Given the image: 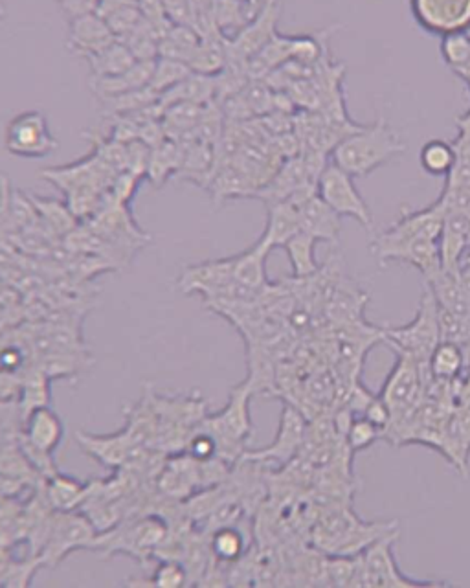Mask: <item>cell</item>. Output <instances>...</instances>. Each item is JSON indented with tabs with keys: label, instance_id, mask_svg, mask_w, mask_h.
<instances>
[{
	"label": "cell",
	"instance_id": "f1b7e54d",
	"mask_svg": "<svg viewBox=\"0 0 470 588\" xmlns=\"http://www.w3.org/2000/svg\"><path fill=\"white\" fill-rule=\"evenodd\" d=\"M98 15L109 24L112 34L122 39L142 21L138 0H100Z\"/></svg>",
	"mask_w": 470,
	"mask_h": 588
},
{
	"label": "cell",
	"instance_id": "7a4b0ae2",
	"mask_svg": "<svg viewBox=\"0 0 470 588\" xmlns=\"http://www.w3.org/2000/svg\"><path fill=\"white\" fill-rule=\"evenodd\" d=\"M406 146L390 124L379 118L370 125H360L344 136L333 149V162L351 177H366L395 157L403 155Z\"/></svg>",
	"mask_w": 470,
	"mask_h": 588
},
{
	"label": "cell",
	"instance_id": "4dcf8cb0",
	"mask_svg": "<svg viewBox=\"0 0 470 588\" xmlns=\"http://www.w3.org/2000/svg\"><path fill=\"white\" fill-rule=\"evenodd\" d=\"M204 107L206 105H195V103H173L164 107L162 125L169 140L188 138L201 122Z\"/></svg>",
	"mask_w": 470,
	"mask_h": 588
},
{
	"label": "cell",
	"instance_id": "6da1fadb",
	"mask_svg": "<svg viewBox=\"0 0 470 588\" xmlns=\"http://www.w3.org/2000/svg\"><path fill=\"white\" fill-rule=\"evenodd\" d=\"M443 210L432 204L425 210L404 212L386 232L371 241V250L381 263L399 261L423 272L426 280L441 271L439 238L443 228Z\"/></svg>",
	"mask_w": 470,
	"mask_h": 588
},
{
	"label": "cell",
	"instance_id": "2e32d148",
	"mask_svg": "<svg viewBox=\"0 0 470 588\" xmlns=\"http://www.w3.org/2000/svg\"><path fill=\"white\" fill-rule=\"evenodd\" d=\"M118 37L112 34L109 24L101 19L98 13L81 15L78 19L68 21V50L76 56H92L101 48L111 45Z\"/></svg>",
	"mask_w": 470,
	"mask_h": 588
},
{
	"label": "cell",
	"instance_id": "ba28073f",
	"mask_svg": "<svg viewBox=\"0 0 470 588\" xmlns=\"http://www.w3.org/2000/svg\"><path fill=\"white\" fill-rule=\"evenodd\" d=\"M353 179L355 177H351L347 171L336 166L335 162H327V166L322 170L318 182H316V193L340 217H351L371 232L373 230V214H371L370 206L357 190Z\"/></svg>",
	"mask_w": 470,
	"mask_h": 588
},
{
	"label": "cell",
	"instance_id": "83f0119b",
	"mask_svg": "<svg viewBox=\"0 0 470 588\" xmlns=\"http://www.w3.org/2000/svg\"><path fill=\"white\" fill-rule=\"evenodd\" d=\"M30 199L34 203L37 215H39V223L41 227L45 228L50 236H57V238H67L70 232H74L78 228V219L70 212L67 203H59L54 199H46V197H35L30 193Z\"/></svg>",
	"mask_w": 470,
	"mask_h": 588
},
{
	"label": "cell",
	"instance_id": "7dc6e473",
	"mask_svg": "<svg viewBox=\"0 0 470 588\" xmlns=\"http://www.w3.org/2000/svg\"><path fill=\"white\" fill-rule=\"evenodd\" d=\"M461 353H463V370H470V339L459 344Z\"/></svg>",
	"mask_w": 470,
	"mask_h": 588
},
{
	"label": "cell",
	"instance_id": "d6a6232c",
	"mask_svg": "<svg viewBox=\"0 0 470 588\" xmlns=\"http://www.w3.org/2000/svg\"><path fill=\"white\" fill-rule=\"evenodd\" d=\"M428 374L434 381L452 383L463 374V353L459 344L441 340L428 361Z\"/></svg>",
	"mask_w": 470,
	"mask_h": 588
},
{
	"label": "cell",
	"instance_id": "d4e9b609",
	"mask_svg": "<svg viewBox=\"0 0 470 588\" xmlns=\"http://www.w3.org/2000/svg\"><path fill=\"white\" fill-rule=\"evenodd\" d=\"M184 146L180 140H164L158 146L151 147L146 177L153 186L160 188L169 181V177L179 175L182 166Z\"/></svg>",
	"mask_w": 470,
	"mask_h": 588
},
{
	"label": "cell",
	"instance_id": "ab89813d",
	"mask_svg": "<svg viewBox=\"0 0 470 588\" xmlns=\"http://www.w3.org/2000/svg\"><path fill=\"white\" fill-rule=\"evenodd\" d=\"M39 566H45L41 555H32L30 559H24V561L12 559V563L0 581V587H28Z\"/></svg>",
	"mask_w": 470,
	"mask_h": 588
},
{
	"label": "cell",
	"instance_id": "f6af8a7d",
	"mask_svg": "<svg viewBox=\"0 0 470 588\" xmlns=\"http://www.w3.org/2000/svg\"><path fill=\"white\" fill-rule=\"evenodd\" d=\"M173 23L190 24V0H162Z\"/></svg>",
	"mask_w": 470,
	"mask_h": 588
},
{
	"label": "cell",
	"instance_id": "7402d4cb",
	"mask_svg": "<svg viewBox=\"0 0 470 588\" xmlns=\"http://www.w3.org/2000/svg\"><path fill=\"white\" fill-rule=\"evenodd\" d=\"M272 252L267 243L258 239L250 249L232 256L234 258V280L243 283L256 291L269 289V276H267V260Z\"/></svg>",
	"mask_w": 470,
	"mask_h": 588
},
{
	"label": "cell",
	"instance_id": "ac0fdd59",
	"mask_svg": "<svg viewBox=\"0 0 470 588\" xmlns=\"http://www.w3.org/2000/svg\"><path fill=\"white\" fill-rule=\"evenodd\" d=\"M202 486L201 462L186 453L169 458L158 478L160 491L169 498H184Z\"/></svg>",
	"mask_w": 470,
	"mask_h": 588
},
{
	"label": "cell",
	"instance_id": "8992f818",
	"mask_svg": "<svg viewBox=\"0 0 470 588\" xmlns=\"http://www.w3.org/2000/svg\"><path fill=\"white\" fill-rule=\"evenodd\" d=\"M100 532L81 511H54L41 550L43 565L56 566L76 550L98 548Z\"/></svg>",
	"mask_w": 470,
	"mask_h": 588
},
{
	"label": "cell",
	"instance_id": "4fadbf2b",
	"mask_svg": "<svg viewBox=\"0 0 470 588\" xmlns=\"http://www.w3.org/2000/svg\"><path fill=\"white\" fill-rule=\"evenodd\" d=\"M280 17L278 0H267L256 17H252L234 37H228V63H247L269 43Z\"/></svg>",
	"mask_w": 470,
	"mask_h": 588
},
{
	"label": "cell",
	"instance_id": "3957f363",
	"mask_svg": "<svg viewBox=\"0 0 470 588\" xmlns=\"http://www.w3.org/2000/svg\"><path fill=\"white\" fill-rule=\"evenodd\" d=\"M250 381H243L232 388L228 403L223 410L206 416L201 423L202 429L208 430L217 441V458L228 465L243 458V447L254 432L250 416V399L254 394Z\"/></svg>",
	"mask_w": 470,
	"mask_h": 588
},
{
	"label": "cell",
	"instance_id": "9a60e30c",
	"mask_svg": "<svg viewBox=\"0 0 470 588\" xmlns=\"http://www.w3.org/2000/svg\"><path fill=\"white\" fill-rule=\"evenodd\" d=\"M439 454L467 475L470 456V405H456L450 410L441 436Z\"/></svg>",
	"mask_w": 470,
	"mask_h": 588
},
{
	"label": "cell",
	"instance_id": "4316f807",
	"mask_svg": "<svg viewBox=\"0 0 470 588\" xmlns=\"http://www.w3.org/2000/svg\"><path fill=\"white\" fill-rule=\"evenodd\" d=\"M85 61L89 63L90 78H107L133 67L136 57L122 39H116L111 45L101 48L100 52L85 57Z\"/></svg>",
	"mask_w": 470,
	"mask_h": 588
},
{
	"label": "cell",
	"instance_id": "484cf974",
	"mask_svg": "<svg viewBox=\"0 0 470 588\" xmlns=\"http://www.w3.org/2000/svg\"><path fill=\"white\" fill-rule=\"evenodd\" d=\"M160 105L168 107L173 103H195V105H208L215 102V80L212 76H204L191 72L188 78L171 87L168 92L160 96Z\"/></svg>",
	"mask_w": 470,
	"mask_h": 588
},
{
	"label": "cell",
	"instance_id": "8d00e7d4",
	"mask_svg": "<svg viewBox=\"0 0 470 588\" xmlns=\"http://www.w3.org/2000/svg\"><path fill=\"white\" fill-rule=\"evenodd\" d=\"M210 546H212L213 557H217L224 563H230V561H237L245 552V537L239 530H235L234 526L226 524L213 532Z\"/></svg>",
	"mask_w": 470,
	"mask_h": 588
},
{
	"label": "cell",
	"instance_id": "836d02e7",
	"mask_svg": "<svg viewBox=\"0 0 470 588\" xmlns=\"http://www.w3.org/2000/svg\"><path fill=\"white\" fill-rule=\"evenodd\" d=\"M23 392L19 399V408L21 414H28L30 410L39 407H48L50 405V377L43 372L41 366H24L23 372Z\"/></svg>",
	"mask_w": 470,
	"mask_h": 588
},
{
	"label": "cell",
	"instance_id": "7c38bea8",
	"mask_svg": "<svg viewBox=\"0 0 470 588\" xmlns=\"http://www.w3.org/2000/svg\"><path fill=\"white\" fill-rule=\"evenodd\" d=\"M305 438H307V419L303 416L302 410L285 403L281 410L280 429L276 434V440L265 449L243 454V460L254 462V464H263V462L289 464L302 449Z\"/></svg>",
	"mask_w": 470,
	"mask_h": 588
},
{
	"label": "cell",
	"instance_id": "44dd1931",
	"mask_svg": "<svg viewBox=\"0 0 470 588\" xmlns=\"http://www.w3.org/2000/svg\"><path fill=\"white\" fill-rule=\"evenodd\" d=\"M366 302H368V296L360 293L353 283L336 280L333 291L329 293L327 315L338 326L359 324L364 322Z\"/></svg>",
	"mask_w": 470,
	"mask_h": 588
},
{
	"label": "cell",
	"instance_id": "cb8c5ba5",
	"mask_svg": "<svg viewBox=\"0 0 470 588\" xmlns=\"http://www.w3.org/2000/svg\"><path fill=\"white\" fill-rule=\"evenodd\" d=\"M191 70L204 76H217L228 65V39L221 32L201 35L199 46L190 59Z\"/></svg>",
	"mask_w": 470,
	"mask_h": 588
},
{
	"label": "cell",
	"instance_id": "52a82bcc",
	"mask_svg": "<svg viewBox=\"0 0 470 588\" xmlns=\"http://www.w3.org/2000/svg\"><path fill=\"white\" fill-rule=\"evenodd\" d=\"M59 142L41 111H24L13 116L4 131V147L13 157L45 159L56 151Z\"/></svg>",
	"mask_w": 470,
	"mask_h": 588
},
{
	"label": "cell",
	"instance_id": "60d3db41",
	"mask_svg": "<svg viewBox=\"0 0 470 588\" xmlns=\"http://www.w3.org/2000/svg\"><path fill=\"white\" fill-rule=\"evenodd\" d=\"M186 583L188 570L177 559H162L151 577V585L162 588H179Z\"/></svg>",
	"mask_w": 470,
	"mask_h": 588
},
{
	"label": "cell",
	"instance_id": "9c48e42d",
	"mask_svg": "<svg viewBox=\"0 0 470 588\" xmlns=\"http://www.w3.org/2000/svg\"><path fill=\"white\" fill-rule=\"evenodd\" d=\"M168 524L158 515H147L135 522H129L124 530L112 528L100 533L98 546L109 550V554H127L136 559H146L157 546L164 543Z\"/></svg>",
	"mask_w": 470,
	"mask_h": 588
},
{
	"label": "cell",
	"instance_id": "603a6c76",
	"mask_svg": "<svg viewBox=\"0 0 470 588\" xmlns=\"http://www.w3.org/2000/svg\"><path fill=\"white\" fill-rule=\"evenodd\" d=\"M45 480L46 486L43 493H45L46 502L54 511H78L89 493V482H81L59 471H56L54 475L46 476Z\"/></svg>",
	"mask_w": 470,
	"mask_h": 588
},
{
	"label": "cell",
	"instance_id": "ee69618b",
	"mask_svg": "<svg viewBox=\"0 0 470 588\" xmlns=\"http://www.w3.org/2000/svg\"><path fill=\"white\" fill-rule=\"evenodd\" d=\"M56 2L68 21L78 19L81 15L96 13L100 6V0H56Z\"/></svg>",
	"mask_w": 470,
	"mask_h": 588
},
{
	"label": "cell",
	"instance_id": "ffe728a7",
	"mask_svg": "<svg viewBox=\"0 0 470 588\" xmlns=\"http://www.w3.org/2000/svg\"><path fill=\"white\" fill-rule=\"evenodd\" d=\"M298 232H302V227L296 204H292L291 201L267 204V225L259 238L263 243H267L270 249L274 250L276 247H283Z\"/></svg>",
	"mask_w": 470,
	"mask_h": 588
},
{
	"label": "cell",
	"instance_id": "e575fe53",
	"mask_svg": "<svg viewBox=\"0 0 470 588\" xmlns=\"http://www.w3.org/2000/svg\"><path fill=\"white\" fill-rule=\"evenodd\" d=\"M458 160V153H456V146L448 144L445 140H428L425 146L421 147L419 153V162L421 168L434 177H443L448 175L452 168L456 166Z\"/></svg>",
	"mask_w": 470,
	"mask_h": 588
},
{
	"label": "cell",
	"instance_id": "bcb514c9",
	"mask_svg": "<svg viewBox=\"0 0 470 588\" xmlns=\"http://www.w3.org/2000/svg\"><path fill=\"white\" fill-rule=\"evenodd\" d=\"M10 563H12V555L4 548V544H0V581H2V577L6 574Z\"/></svg>",
	"mask_w": 470,
	"mask_h": 588
},
{
	"label": "cell",
	"instance_id": "f546056e",
	"mask_svg": "<svg viewBox=\"0 0 470 588\" xmlns=\"http://www.w3.org/2000/svg\"><path fill=\"white\" fill-rule=\"evenodd\" d=\"M201 41L199 32L190 24L175 23L158 43V57H169L190 63Z\"/></svg>",
	"mask_w": 470,
	"mask_h": 588
},
{
	"label": "cell",
	"instance_id": "f35d334b",
	"mask_svg": "<svg viewBox=\"0 0 470 588\" xmlns=\"http://www.w3.org/2000/svg\"><path fill=\"white\" fill-rule=\"evenodd\" d=\"M439 329H441V340L463 344L465 340L470 339V317L439 307Z\"/></svg>",
	"mask_w": 470,
	"mask_h": 588
},
{
	"label": "cell",
	"instance_id": "d590c367",
	"mask_svg": "<svg viewBox=\"0 0 470 588\" xmlns=\"http://www.w3.org/2000/svg\"><path fill=\"white\" fill-rule=\"evenodd\" d=\"M191 72L193 70H191L190 65L184 63V61L169 59V57H157L155 65H153V74H151L149 87H151V91L157 92L158 96H162L171 87H175L184 78H188Z\"/></svg>",
	"mask_w": 470,
	"mask_h": 588
},
{
	"label": "cell",
	"instance_id": "b9f144b4",
	"mask_svg": "<svg viewBox=\"0 0 470 588\" xmlns=\"http://www.w3.org/2000/svg\"><path fill=\"white\" fill-rule=\"evenodd\" d=\"M23 392V375L21 372H12L0 368V405L10 407L19 405Z\"/></svg>",
	"mask_w": 470,
	"mask_h": 588
},
{
	"label": "cell",
	"instance_id": "1f68e13d",
	"mask_svg": "<svg viewBox=\"0 0 470 588\" xmlns=\"http://www.w3.org/2000/svg\"><path fill=\"white\" fill-rule=\"evenodd\" d=\"M316 239L305 232H298L294 238L289 239L283 249L287 250V256L291 261L292 276L296 280H305L316 276L320 272V265L314 256L316 249Z\"/></svg>",
	"mask_w": 470,
	"mask_h": 588
},
{
	"label": "cell",
	"instance_id": "277c9868",
	"mask_svg": "<svg viewBox=\"0 0 470 588\" xmlns=\"http://www.w3.org/2000/svg\"><path fill=\"white\" fill-rule=\"evenodd\" d=\"M397 353V359L393 364L392 372L388 375L386 383L382 385L381 397L390 408V425L384 432V440L393 443L397 434L401 432L406 421L414 414L415 408L425 397L426 377H428V368L421 366L419 362L412 359L406 353Z\"/></svg>",
	"mask_w": 470,
	"mask_h": 588
},
{
	"label": "cell",
	"instance_id": "5b68a950",
	"mask_svg": "<svg viewBox=\"0 0 470 588\" xmlns=\"http://www.w3.org/2000/svg\"><path fill=\"white\" fill-rule=\"evenodd\" d=\"M384 340L392 346L393 350L410 355L421 366L428 368L430 355L441 342L439 306H437L436 296L428 285L423 291L414 320L397 328H384Z\"/></svg>",
	"mask_w": 470,
	"mask_h": 588
},
{
	"label": "cell",
	"instance_id": "d6986e66",
	"mask_svg": "<svg viewBox=\"0 0 470 588\" xmlns=\"http://www.w3.org/2000/svg\"><path fill=\"white\" fill-rule=\"evenodd\" d=\"M155 61H136L135 65L127 68L122 74L107 76V78H90V91L103 102L120 94L140 91L149 87Z\"/></svg>",
	"mask_w": 470,
	"mask_h": 588
},
{
	"label": "cell",
	"instance_id": "e0dca14e",
	"mask_svg": "<svg viewBox=\"0 0 470 588\" xmlns=\"http://www.w3.org/2000/svg\"><path fill=\"white\" fill-rule=\"evenodd\" d=\"M298 212H300L302 232L313 236L316 241H325L333 245L340 241V232H342L340 215L336 214L329 204L322 201L318 193H314L302 204H298Z\"/></svg>",
	"mask_w": 470,
	"mask_h": 588
},
{
	"label": "cell",
	"instance_id": "5bb4252c",
	"mask_svg": "<svg viewBox=\"0 0 470 588\" xmlns=\"http://www.w3.org/2000/svg\"><path fill=\"white\" fill-rule=\"evenodd\" d=\"M76 441L83 453L89 454L90 458L98 460L107 469H120L122 465L129 464L133 454L140 447H144L133 438L131 430L127 427L120 432L105 434V436L76 432Z\"/></svg>",
	"mask_w": 470,
	"mask_h": 588
},
{
	"label": "cell",
	"instance_id": "7bdbcfd3",
	"mask_svg": "<svg viewBox=\"0 0 470 588\" xmlns=\"http://www.w3.org/2000/svg\"><path fill=\"white\" fill-rule=\"evenodd\" d=\"M140 182H142V177H138L135 173H129V171H122L114 177L111 188H109V195L116 203L129 204L133 201Z\"/></svg>",
	"mask_w": 470,
	"mask_h": 588
},
{
	"label": "cell",
	"instance_id": "30bf717a",
	"mask_svg": "<svg viewBox=\"0 0 470 588\" xmlns=\"http://www.w3.org/2000/svg\"><path fill=\"white\" fill-rule=\"evenodd\" d=\"M399 539V532L386 533L371 543L362 554V568L366 576V587H430L443 585L437 581H415L404 576L395 561L393 544Z\"/></svg>",
	"mask_w": 470,
	"mask_h": 588
},
{
	"label": "cell",
	"instance_id": "8fae6325",
	"mask_svg": "<svg viewBox=\"0 0 470 588\" xmlns=\"http://www.w3.org/2000/svg\"><path fill=\"white\" fill-rule=\"evenodd\" d=\"M415 23L432 35L470 30V0H410Z\"/></svg>",
	"mask_w": 470,
	"mask_h": 588
},
{
	"label": "cell",
	"instance_id": "74e56055",
	"mask_svg": "<svg viewBox=\"0 0 470 588\" xmlns=\"http://www.w3.org/2000/svg\"><path fill=\"white\" fill-rule=\"evenodd\" d=\"M382 430L364 416L360 418L351 419L347 432L344 434V440H346L347 449L351 453H359L371 447L377 440H381Z\"/></svg>",
	"mask_w": 470,
	"mask_h": 588
}]
</instances>
